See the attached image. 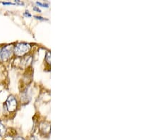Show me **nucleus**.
I'll return each instance as SVG.
<instances>
[{
    "mask_svg": "<svg viewBox=\"0 0 159 140\" xmlns=\"http://www.w3.org/2000/svg\"><path fill=\"white\" fill-rule=\"evenodd\" d=\"M14 3L18 5H24V3L23 2H20L19 0H15Z\"/></svg>",
    "mask_w": 159,
    "mask_h": 140,
    "instance_id": "nucleus-7",
    "label": "nucleus"
},
{
    "mask_svg": "<svg viewBox=\"0 0 159 140\" xmlns=\"http://www.w3.org/2000/svg\"><path fill=\"white\" fill-rule=\"evenodd\" d=\"M50 55L49 52H48L47 55H46L45 60H46V61H47V62H48V63L50 62Z\"/></svg>",
    "mask_w": 159,
    "mask_h": 140,
    "instance_id": "nucleus-9",
    "label": "nucleus"
},
{
    "mask_svg": "<svg viewBox=\"0 0 159 140\" xmlns=\"http://www.w3.org/2000/svg\"><path fill=\"white\" fill-rule=\"evenodd\" d=\"M1 50H2V48H0V60H2L1 59Z\"/></svg>",
    "mask_w": 159,
    "mask_h": 140,
    "instance_id": "nucleus-14",
    "label": "nucleus"
},
{
    "mask_svg": "<svg viewBox=\"0 0 159 140\" xmlns=\"http://www.w3.org/2000/svg\"><path fill=\"white\" fill-rule=\"evenodd\" d=\"M6 133V128H5L3 123L0 121V137H3Z\"/></svg>",
    "mask_w": 159,
    "mask_h": 140,
    "instance_id": "nucleus-4",
    "label": "nucleus"
},
{
    "mask_svg": "<svg viewBox=\"0 0 159 140\" xmlns=\"http://www.w3.org/2000/svg\"><path fill=\"white\" fill-rule=\"evenodd\" d=\"M33 10H34V11H35L39 12V13L41 12V10L39 8H38V7H33Z\"/></svg>",
    "mask_w": 159,
    "mask_h": 140,
    "instance_id": "nucleus-12",
    "label": "nucleus"
},
{
    "mask_svg": "<svg viewBox=\"0 0 159 140\" xmlns=\"http://www.w3.org/2000/svg\"><path fill=\"white\" fill-rule=\"evenodd\" d=\"M14 140H25V139L24 138V137H22L17 136V137H15Z\"/></svg>",
    "mask_w": 159,
    "mask_h": 140,
    "instance_id": "nucleus-11",
    "label": "nucleus"
},
{
    "mask_svg": "<svg viewBox=\"0 0 159 140\" xmlns=\"http://www.w3.org/2000/svg\"><path fill=\"white\" fill-rule=\"evenodd\" d=\"M13 52V47L11 45H7L2 48L1 50V59L7 60L11 57Z\"/></svg>",
    "mask_w": 159,
    "mask_h": 140,
    "instance_id": "nucleus-3",
    "label": "nucleus"
},
{
    "mask_svg": "<svg viewBox=\"0 0 159 140\" xmlns=\"http://www.w3.org/2000/svg\"><path fill=\"white\" fill-rule=\"evenodd\" d=\"M24 16H25V17H29V18L32 17V15L30 14L29 11H25L24 14Z\"/></svg>",
    "mask_w": 159,
    "mask_h": 140,
    "instance_id": "nucleus-8",
    "label": "nucleus"
},
{
    "mask_svg": "<svg viewBox=\"0 0 159 140\" xmlns=\"http://www.w3.org/2000/svg\"><path fill=\"white\" fill-rule=\"evenodd\" d=\"M30 140H38V138H37L36 137L33 136V137H31V138H30Z\"/></svg>",
    "mask_w": 159,
    "mask_h": 140,
    "instance_id": "nucleus-13",
    "label": "nucleus"
},
{
    "mask_svg": "<svg viewBox=\"0 0 159 140\" xmlns=\"http://www.w3.org/2000/svg\"><path fill=\"white\" fill-rule=\"evenodd\" d=\"M36 4H38V6L42 7H45V8H48L49 7V4L47 3H43V2H37Z\"/></svg>",
    "mask_w": 159,
    "mask_h": 140,
    "instance_id": "nucleus-5",
    "label": "nucleus"
},
{
    "mask_svg": "<svg viewBox=\"0 0 159 140\" xmlns=\"http://www.w3.org/2000/svg\"><path fill=\"white\" fill-rule=\"evenodd\" d=\"M2 4H4V5H13V4H16L15 3H12V2H2Z\"/></svg>",
    "mask_w": 159,
    "mask_h": 140,
    "instance_id": "nucleus-10",
    "label": "nucleus"
},
{
    "mask_svg": "<svg viewBox=\"0 0 159 140\" xmlns=\"http://www.w3.org/2000/svg\"><path fill=\"white\" fill-rule=\"evenodd\" d=\"M5 105H6L7 109L9 112H14V111H16L17 108L18 102L14 96H10L6 101Z\"/></svg>",
    "mask_w": 159,
    "mask_h": 140,
    "instance_id": "nucleus-2",
    "label": "nucleus"
},
{
    "mask_svg": "<svg viewBox=\"0 0 159 140\" xmlns=\"http://www.w3.org/2000/svg\"><path fill=\"white\" fill-rule=\"evenodd\" d=\"M34 17H35L36 19L40 20V21H48V19H45V18H43V17H42V16H34Z\"/></svg>",
    "mask_w": 159,
    "mask_h": 140,
    "instance_id": "nucleus-6",
    "label": "nucleus"
},
{
    "mask_svg": "<svg viewBox=\"0 0 159 140\" xmlns=\"http://www.w3.org/2000/svg\"><path fill=\"white\" fill-rule=\"evenodd\" d=\"M30 45L25 43H20L15 46L14 49V54L18 57H21L27 54L30 50Z\"/></svg>",
    "mask_w": 159,
    "mask_h": 140,
    "instance_id": "nucleus-1",
    "label": "nucleus"
}]
</instances>
